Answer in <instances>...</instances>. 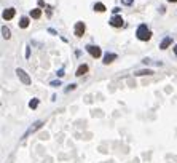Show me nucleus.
Here are the masks:
<instances>
[{"label":"nucleus","instance_id":"nucleus-16","mask_svg":"<svg viewBox=\"0 0 177 163\" xmlns=\"http://www.w3.org/2000/svg\"><path fill=\"white\" fill-rule=\"evenodd\" d=\"M29 107H31V109H37L38 107V99H37V98H34V99L29 102Z\"/></svg>","mask_w":177,"mask_h":163},{"label":"nucleus","instance_id":"nucleus-8","mask_svg":"<svg viewBox=\"0 0 177 163\" xmlns=\"http://www.w3.org/2000/svg\"><path fill=\"white\" fill-rule=\"evenodd\" d=\"M115 59H117V55H115V53H107V55L104 56V61H102V63H104L105 66H107V64L113 63Z\"/></svg>","mask_w":177,"mask_h":163},{"label":"nucleus","instance_id":"nucleus-4","mask_svg":"<svg viewBox=\"0 0 177 163\" xmlns=\"http://www.w3.org/2000/svg\"><path fill=\"white\" fill-rule=\"evenodd\" d=\"M85 48H86V51L90 53L93 58H101L102 51H101V48H99V46H96V45H86Z\"/></svg>","mask_w":177,"mask_h":163},{"label":"nucleus","instance_id":"nucleus-5","mask_svg":"<svg viewBox=\"0 0 177 163\" xmlns=\"http://www.w3.org/2000/svg\"><path fill=\"white\" fill-rule=\"evenodd\" d=\"M123 24H125V21H123V18L120 16V14L112 16V19H110V26H112V27H121Z\"/></svg>","mask_w":177,"mask_h":163},{"label":"nucleus","instance_id":"nucleus-9","mask_svg":"<svg viewBox=\"0 0 177 163\" xmlns=\"http://www.w3.org/2000/svg\"><path fill=\"white\" fill-rule=\"evenodd\" d=\"M171 43H172V37H169V35H168V37L163 38V42L160 43V48H161V50H166L168 46L171 45Z\"/></svg>","mask_w":177,"mask_h":163},{"label":"nucleus","instance_id":"nucleus-20","mask_svg":"<svg viewBox=\"0 0 177 163\" xmlns=\"http://www.w3.org/2000/svg\"><path fill=\"white\" fill-rule=\"evenodd\" d=\"M58 77H64V69H59L58 70Z\"/></svg>","mask_w":177,"mask_h":163},{"label":"nucleus","instance_id":"nucleus-12","mask_svg":"<svg viewBox=\"0 0 177 163\" xmlns=\"http://www.w3.org/2000/svg\"><path fill=\"white\" fill-rule=\"evenodd\" d=\"M2 37H3L5 40H8V38L11 37V31L7 27V26H2Z\"/></svg>","mask_w":177,"mask_h":163},{"label":"nucleus","instance_id":"nucleus-19","mask_svg":"<svg viewBox=\"0 0 177 163\" xmlns=\"http://www.w3.org/2000/svg\"><path fill=\"white\" fill-rule=\"evenodd\" d=\"M132 2H134V0H121V3H123V5H126V7L132 5Z\"/></svg>","mask_w":177,"mask_h":163},{"label":"nucleus","instance_id":"nucleus-18","mask_svg":"<svg viewBox=\"0 0 177 163\" xmlns=\"http://www.w3.org/2000/svg\"><path fill=\"white\" fill-rule=\"evenodd\" d=\"M50 85H51V87H61V80H53Z\"/></svg>","mask_w":177,"mask_h":163},{"label":"nucleus","instance_id":"nucleus-25","mask_svg":"<svg viewBox=\"0 0 177 163\" xmlns=\"http://www.w3.org/2000/svg\"><path fill=\"white\" fill-rule=\"evenodd\" d=\"M168 2H177V0H168Z\"/></svg>","mask_w":177,"mask_h":163},{"label":"nucleus","instance_id":"nucleus-7","mask_svg":"<svg viewBox=\"0 0 177 163\" xmlns=\"http://www.w3.org/2000/svg\"><path fill=\"white\" fill-rule=\"evenodd\" d=\"M14 14H16V10L14 8H7V10L3 11V14H2V18H3L5 21H10V19H13Z\"/></svg>","mask_w":177,"mask_h":163},{"label":"nucleus","instance_id":"nucleus-2","mask_svg":"<svg viewBox=\"0 0 177 163\" xmlns=\"http://www.w3.org/2000/svg\"><path fill=\"white\" fill-rule=\"evenodd\" d=\"M43 125H45V121H43V120H37V121H35V123H34V125H32V126H29V130L24 133V136H22V139L29 138V136H31L32 133H35V131H37V130H40Z\"/></svg>","mask_w":177,"mask_h":163},{"label":"nucleus","instance_id":"nucleus-23","mask_svg":"<svg viewBox=\"0 0 177 163\" xmlns=\"http://www.w3.org/2000/svg\"><path fill=\"white\" fill-rule=\"evenodd\" d=\"M112 11H113V13H115V14H117V13H118V11H120V8H118V7H115V8H113V10H112Z\"/></svg>","mask_w":177,"mask_h":163},{"label":"nucleus","instance_id":"nucleus-21","mask_svg":"<svg viewBox=\"0 0 177 163\" xmlns=\"http://www.w3.org/2000/svg\"><path fill=\"white\" fill-rule=\"evenodd\" d=\"M31 56V50H29V46H26V58H29Z\"/></svg>","mask_w":177,"mask_h":163},{"label":"nucleus","instance_id":"nucleus-3","mask_svg":"<svg viewBox=\"0 0 177 163\" xmlns=\"http://www.w3.org/2000/svg\"><path fill=\"white\" fill-rule=\"evenodd\" d=\"M16 75H18V78L21 80L24 85H31L32 83V80H31V77H29V74L26 72V70H22V69H16Z\"/></svg>","mask_w":177,"mask_h":163},{"label":"nucleus","instance_id":"nucleus-13","mask_svg":"<svg viewBox=\"0 0 177 163\" xmlns=\"http://www.w3.org/2000/svg\"><path fill=\"white\" fill-rule=\"evenodd\" d=\"M40 16H42V10H40V8H34V10H31V18L38 19Z\"/></svg>","mask_w":177,"mask_h":163},{"label":"nucleus","instance_id":"nucleus-1","mask_svg":"<svg viewBox=\"0 0 177 163\" xmlns=\"http://www.w3.org/2000/svg\"><path fill=\"white\" fill-rule=\"evenodd\" d=\"M136 35H137L139 40L147 42V40H150V37H152V32H150V29L147 27V24H140L139 27H137V31H136Z\"/></svg>","mask_w":177,"mask_h":163},{"label":"nucleus","instance_id":"nucleus-10","mask_svg":"<svg viewBox=\"0 0 177 163\" xmlns=\"http://www.w3.org/2000/svg\"><path fill=\"white\" fill-rule=\"evenodd\" d=\"M88 69H90V67H88L86 64H81V66L78 67V69H77V74H75V75H77V77H81V75H85V74L88 72Z\"/></svg>","mask_w":177,"mask_h":163},{"label":"nucleus","instance_id":"nucleus-14","mask_svg":"<svg viewBox=\"0 0 177 163\" xmlns=\"http://www.w3.org/2000/svg\"><path fill=\"white\" fill-rule=\"evenodd\" d=\"M29 26V18L27 16H22L21 19H19V27L21 29H26Z\"/></svg>","mask_w":177,"mask_h":163},{"label":"nucleus","instance_id":"nucleus-11","mask_svg":"<svg viewBox=\"0 0 177 163\" xmlns=\"http://www.w3.org/2000/svg\"><path fill=\"white\" fill-rule=\"evenodd\" d=\"M152 74H153V70H150V69H140V70H136L134 75L142 77V75H152Z\"/></svg>","mask_w":177,"mask_h":163},{"label":"nucleus","instance_id":"nucleus-6","mask_svg":"<svg viewBox=\"0 0 177 163\" xmlns=\"http://www.w3.org/2000/svg\"><path fill=\"white\" fill-rule=\"evenodd\" d=\"M85 23H81V21H78V23H75V29H73V31H75V35L78 38L80 37H83V34H85Z\"/></svg>","mask_w":177,"mask_h":163},{"label":"nucleus","instance_id":"nucleus-15","mask_svg":"<svg viewBox=\"0 0 177 163\" xmlns=\"http://www.w3.org/2000/svg\"><path fill=\"white\" fill-rule=\"evenodd\" d=\"M94 11L104 13V11H105V5H104V3H101V2H97V3H94Z\"/></svg>","mask_w":177,"mask_h":163},{"label":"nucleus","instance_id":"nucleus-24","mask_svg":"<svg viewBox=\"0 0 177 163\" xmlns=\"http://www.w3.org/2000/svg\"><path fill=\"white\" fill-rule=\"evenodd\" d=\"M174 53H176V56H177V45L174 46Z\"/></svg>","mask_w":177,"mask_h":163},{"label":"nucleus","instance_id":"nucleus-22","mask_svg":"<svg viewBox=\"0 0 177 163\" xmlns=\"http://www.w3.org/2000/svg\"><path fill=\"white\" fill-rule=\"evenodd\" d=\"M48 32H50V34H53V35H58V32H56L54 29H51V27L48 29Z\"/></svg>","mask_w":177,"mask_h":163},{"label":"nucleus","instance_id":"nucleus-17","mask_svg":"<svg viewBox=\"0 0 177 163\" xmlns=\"http://www.w3.org/2000/svg\"><path fill=\"white\" fill-rule=\"evenodd\" d=\"M75 88H77V85H75V83L69 85V87L66 88V93H70V91H73V90H75Z\"/></svg>","mask_w":177,"mask_h":163}]
</instances>
